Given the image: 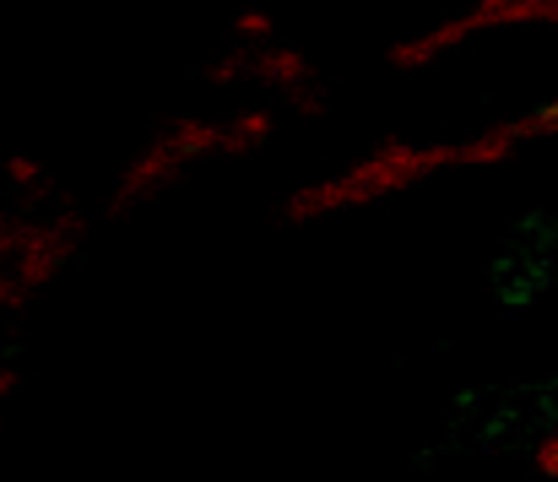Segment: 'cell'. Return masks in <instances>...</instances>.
<instances>
[{"label": "cell", "instance_id": "cell-1", "mask_svg": "<svg viewBox=\"0 0 558 482\" xmlns=\"http://www.w3.org/2000/svg\"><path fill=\"white\" fill-rule=\"evenodd\" d=\"M450 162H461L456 158V142H428V147H417V142H385L364 162H353V168H342V173H331L320 184L293 190L288 217L293 222H310V217H326V212L369 206V201H385L396 190H412L417 179H428V173H439Z\"/></svg>", "mask_w": 558, "mask_h": 482}, {"label": "cell", "instance_id": "cell-2", "mask_svg": "<svg viewBox=\"0 0 558 482\" xmlns=\"http://www.w3.org/2000/svg\"><path fill=\"white\" fill-rule=\"evenodd\" d=\"M211 153H222V125H206V120H180V125H169L153 147H142V158H131L125 179H120L114 206L125 212V206H136V201L158 195L180 168L211 158Z\"/></svg>", "mask_w": 558, "mask_h": 482}, {"label": "cell", "instance_id": "cell-3", "mask_svg": "<svg viewBox=\"0 0 558 482\" xmlns=\"http://www.w3.org/2000/svg\"><path fill=\"white\" fill-rule=\"evenodd\" d=\"M76 239H82V217H49V222H33L27 228V244H22V255H16V266H11V277L33 293V288H44L65 261H71V250H76Z\"/></svg>", "mask_w": 558, "mask_h": 482}, {"label": "cell", "instance_id": "cell-4", "mask_svg": "<svg viewBox=\"0 0 558 482\" xmlns=\"http://www.w3.org/2000/svg\"><path fill=\"white\" fill-rule=\"evenodd\" d=\"M537 22H558V0H483L461 16L466 33L483 27H537Z\"/></svg>", "mask_w": 558, "mask_h": 482}, {"label": "cell", "instance_id": "cell-5", "mask_svg": "<svg viewBox=\"0 0 558 482\" xmlns=\"http://www.w3.org/2000/svg\"><path fill=\"white\" fill-rule=\"evenodd\" d=\"M461 38H472V33L461 27V16H450V22H439V27H428V33H412V38L390 44V65H401V71L428 65V60H439L445 49H456Z\"/></svg>", "mask_w": 558, "mask_h": 482}, {"label": "cell", "instance_id": "cell-6", "mask_svg": "<svg viewBox=\"0 0 558 482\" xmlns=\"http://www.w3.org/2000/svg\"><path fill=\"white\" fill-rule=\"evenodd\" d=\"M250 76H260V82H277V87H304V76H310V60L299 55V49H288V44H266V49H255L250 55Z\"/></svg>", "mask_w": 558, "mask_h": 482}, {"label": "cell", "instance_id": "cell-7", "mask_svg": "<svg viewBox=\"0 0 558 482\" xmlns=\"http://www.w3.org/2000/svg\"><path fill=\"white\" fill-rule=\"evenodd\" d=\"M521 147H526L521 125L505 120V125H494V131H477L472 142H456V158L461 162H505V158H515Z\"/></svg>", "mask_w": 558, "mask_h": 482}, {"label": "cell", "instance_id": "cell-8", "mask_svg": "<svg viewBox=\"0 0 558 482\" xmlns=\"http://www.w3.org/2000/svg\"><path fill=\"white\" fill-rule=\"evenodd\" d=\"M266 136H271V115L266 109H250L233 125H222V153H255Z\"/></svg>", "mask_w": 558, "mask_h": 482}, {"label": "cell", "instance_id": "cell-9", "mask_svg": "<svg viewBox=\"0 0 558 482\" xmlns=\"http://www.w3.org/2000/svg\"><path fill=\"white\" fill-rule=\"evenodd\" d=\"M27 228H33V222H22V217H5V212H0V272H11V266H16V255H22V244H27Z\"/></svg>", "mask_w": 558, "mask_h": 482}, {"label": "cell", "instance_id": "cell-10", "mask_svg": "<svg viewBox=\"0 0 558 482\" xmlns=\"http://www.w3.org/2000/svg\"><path fill=\"white\" fill-rule=\"evenodd\" d=\"M515 125H521V136H526V142H537V136H558V98L554 104H543V109H532V115H521Z\"/></svg>", "mask_w": 558, "mask_h": 482}, {"label": "cell", "instance_id": "cell-11", "mask_svg": "<svg viewBox=\"0 0 558 482\" xmlns=\"http://www.w3.org/2000/svg\"><path fill=\"white\" fill-rule=\"evenodd\" d=\"M233 33L266 49V44H271V16H266V11H239V16H233Z\"/></svg>", "mask_w": 558, "mask_h": 482}, {"label": "cell", "instance_id": "cell-12", "mask_svg": "<svg viewBox=\"0 0 558 482\" xmlns=\"http://www.w3.org/2000/svg\"><path fill=\"white\" fill-rule=\"evenodd\" d=\"M5 179H11L16 190H38V184H44V168H38V158H11L5 162Z\"/></svg>", "mask_w": 558, "mask_h": 482}, {"label": "cell", "instance_id": "cell-13", "mask_svg": "<svg viewBox=\"0 0 558 482\" xmlns=\"http://www.w3.org/2000/svg\"><path fill=\"white\" fill-rule=\"evenodd\" d=\"M239 76H250V55H228L211 65V82H239Z\"/></svg>", "mask_w": 558, "mask_h": 482}, {"label": "cell", "instance_id": "cell-14", "mask_svg": "<svg viewBox=\"0 0 558 482\" xmlns=\"http://www.w3.org/2000/svg\"><path fill=\"white\" fill-rule=\"evenodd\" d=\"M537 472L558 482V429L548 434V439H543V445H537Z\"/></svg>", "mask_w": 558, "mask_h": 482}, {"label": "cell", "instance_id": "cell-15", "mask_svg": "<svg viewBox=\"0 0 558 482\" xmlns=\"http://www.w3.org/2000/svg\"><path fill=\"white\" fill-rule=\"evenodd\" d=\"M22 299H27V288H22L11 272H0V310H16Z\"/></svg>", "mask_w": 558, "mask_h": 482}, {"label": "cell", "instance_id": "cell-16", "mask_svg": "<svg viewBox=\"0 0 558 482\" xmlns=\"http://www.w3.org/2000/svg\"><path fill=\"white\" fill-rule=\"evenodd\" d=\"M293 104H299L304 115H320V93H310V87H299V93H293Z\"/></svg>", "mask_w": 558, "mask_h": 482}, {"label": "cell", "instance_id": "cell-17", "mask_svg": "<svg viewBox=\"0 0 558 482\" xmlns=\"http://www.w3.org/2000/svg\"><path fill=\"white\" fill-rule=\"evenodd\" d=\"M5 390H16V369H0V396Z\"/></svg>", "mask_w": 558, "mask_h": 482}]
</instances>
